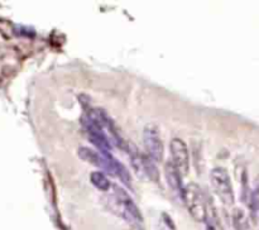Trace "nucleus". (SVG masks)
<instances>
[{
  "label": "nucleus",
  "mask_w": 259,
  "mask_h": 230,
  "mask_svg": "<svg viewBox=\"0 0 259 230\" xmlns=\"http://www.w3.org/2000/svg\"><path fill=\"white\" fill-rule=\"evenodd\" d=\"M77 153L81 159L94 164V166L99 167V168L103 169L106 173L116 176L118 178H120V181L123 182V183H125L126 186H131L132 185L129 172L126 171L125 167H124L118 159H115L111 156V153L104 154L100 153V152L94 151V149L91 148H88V147H81V148L78 149Z\"/></svg>",
  "instance_id": "f257e3e1"
},
{
  "label": "nucleus",
  "mask_w": 259,
  "mask_h": 230,
  "mask_svg": "<svg viewBox=\"0 0 259 230\" xmlns=\"http://www.w3.org/2000/svg\"><path fill=\"white\" fill-rule=\"evenodd\" d=\"M111 210L131 225L139 226V225L143 224V217H142V214L137 207L136 202L131 199V196L123 189L118 186H114L113 189Z\"/></svg>",
  "instance_id": "f03ea898"
},
{
  "label": "nucleus",
  "mask_w": 259,
  "mask_h": 230,
  "mask_svg": "<svg viewBox=\"0 0 259 230\" xmlns=\"http://www.w3.org/2000/svg\"><path fill=\"white\" fill-rule=\"evenodd\" d=\"M182 200L186 204L187 210L197 221H205L207 219V204L206 197L201 187L196 183H189L184 187Z\"/></svg>",
  "instance_id": "7ed1b4c3"
},
{
  "label": "nucleus",
  "mask_w": 259,
  "mask_h": 230,
  "mask_svg": "<svg viewBox=\"0 0 259 230\" xmlns=\"http://www.w3.org/2000/svg\"><path fill=\"white\" fill-rule=\"evenodd\" d=\"M210 182H211L212 190L218 195L223 204L230 205L234 204V191H233L232 181H230L229 173L223 167H215L210 172Z\"/></svg>",
  "instance_id": "20e7f679"
},
{
  "label": "nucleus",
  "mask_w": 259,
  "mask_h": 230,
  "mask_svg": "<svg viewBox=\"0 0 259 230\" xmlns=\"http://www.w3.org/2000/svg\"><path fill=\"white\" fill-rule=\"evenodd\" d=\"M143 142L147 154L154 162H161L163 158L164 148L162 143L161 134L154 124H148L143 131Z\"/></svg>",
  "instance_id": "39448f33"
},
{
  "label": "nucleus",
  "mask_w": 259,
  "mask_h": 230,
  "mask_svg": "<svg viewBox=\"0 0 259 230\" xmlns=\"http://www.w3.org/2000/svg\"><path fill=\"white\" fill-rule=\"evenodd\" d=\"M169 149H171L172 164L181 176H186L190 168V157L186 143L182 139L174 138L169 144Z\"/></svg>",
  "instance_id": "423d86ee"
},
{
  "label": "nucleus",
  "mask_w": 259,
  "mask_h": 230,
  "mask_svg": "<svg viewBox=\"0 0 259 230\" xmlns=\"http://www.w3.org/2000/svg\"><path fill=\"white\" fill-rule=\"evenodd\" d=\"M164 173H166V179L169 189H171L175 194L180 195L182 199V195H184V186H182L181 174H180V172L175 168L172 162H167L166 163V167H164Z\"/></svg>",
  "instance_id": "0eeeda50"
},
{
  "label": "nucleus",
  "mask_w": 259,
  "mask_h": 230,
  "mask_svg": "<svg viewBox=\"0 0 259 230\" xmlns=\"http://www.w3.org/2000/svg\"><path fill=\"white\" fill-rule=\"evenodd\" d=\"M90 181L96 189L101 190V191H109L110 190V181H109V178L103 171H94L90 174Z\"/></svg>",
  "instance_id": "6e6552de"
},
{
  "label": "nucleus",
  "mask_w": 259,
  "mask_h": 230,
  "mask_svg": "<svg viewBox=\"0 0 259 230\" xmlns=\"http://www.w3.org/2000/svg\"><path fill=\"white\" fill-rule=\"evenodd\" d=\"M233 224H234L235 230H252L247 215L239 209L235 210L233 214Z\"/></svg>",
  "instance_id": "1a4fd4ad"
},
{
  "label": "nucleus",
  "mask_w": 259,
  "mask_h": 230,
  "mask_svg": "<svg viewBox=\"0 0 259 230\" xmlns=\"http://www.w3.org/2000/svg\"><path fill=\"white\" fill-rule=\"evenodd\" d=\"M250 211H252L253 219H259V178L257 179L253 189L252 194H250Z\"/></svg>",
  "instance_id": "9d476101"
},
{
  "label": "nucleus",
  "mask_w": 259,
  "mask_h": 230,
  "mask_svg": "<svg viewBox=\"0 0 259 230\" xmlns=\"http://www.w3.org/2000/svg\"><path fill=\"white\" fill-rule=\"evenodd\" d=\"M206 230H217V229H215V226H214V225H211V224H207V226H206Z\"/></svg>",
  "instance_id": "9b49d317"
}]
</instances>
